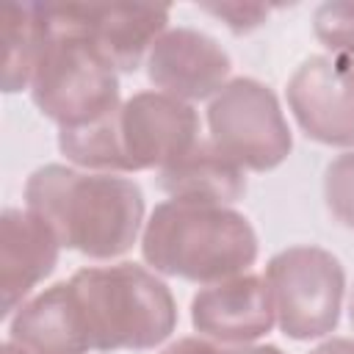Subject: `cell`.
<instances>
[{"label":"cell","instance_id":"cell-1","mask_svg":"<svg viewBox=\"0 0 354 354\" xmlns=\"http://www.w3.org/2000/svg\"><path fill=\"white\" fill-rule=\"evenodd\" d=\"M25 207L36 213L61 246L91 260H113L133 249L144 232V194L111 171L47 163L25 183Z\"/></svg>","mask_w":354,"mask_h":354},{"label":"cell","instance_id":"cell-2","mask_svg":"<svg viewBox=\"0 0 354 354\" xmlns=\"http://www.w3.org/2000/svg\"><path fill=\"white\" fill-rule=\"evenodd\" d=\"M141 254L155 274L213 285L249 271L257 232L232 207L166 199L144 224Z\"/></svg>","mask_w":354,"mask_h":354},{"label":"cell","instance_id":"cell-3","mask_svg":"<svg viewBox=\"0 0 354 354\" xmlns=\"http://www.w3.org/2000/svg\"><path fill=\"white\" fill-rule=\"evenodd\" d=\"M69 288L94 351H147L177 326L171 290L138 263L77 268Z\"/></svg>","mask_w":354,"mask_h":354},{"label":"cell","instance_id":"cell-4","mask_svg":"<svg viewBox=\"0 0 354 354\" xmlns=\"http://www.w3.org/2000/svg\"><path fill=\"white\" fill-rule=\"evenodd\" d=\"M47 36L30 80L33 105L58 127H77L94 122L119 102V77L113 64L75 28L50 17L39 3Z\"/></svg>","mask_w":354,"mask_h":354},{"label":"cell","instance_id":"cell-5","mask_svg":"<svg viewBox=\"0 0 354 354\" xmlns=\"http://www.w3.org/2000/svg\"><path fill=\"white\" fill-rule=\"evenodd\" d=\"M277 326L293 340L329 335L343 310L346 271L321 246H288L277 252L263 274Z\"/></svg>","mask_w":354,"mask_h":354},{"label":"cell","instance_id":"cell-6","mask_svg":"<svg viewBox=\"0 0 354 354\" xmlns=\"http://www.w3.org/2000/svg\"><path fill=\"white\" fill-rule=\"evenodd\" d=\"M207 130V138L243 171H271L293 147L277 94L254 77H235L210 100Z\"/></svg>","mask_w":354,"mask_h":354},{"label":"cell","instance_id":"cell-7","mask_svg":"<svg viewBox=\"0 0 354 354\" xmlns=\"http://www.w3.org/2000/svg\"><path fill=\"white\" fill-rule=\"evenodd\" d=\"M124 174L160 171L183 158L202 136L196 111L163 91H138L116 111Z\"/></svg>","mask_w":354,"mask_h":354},{"label":"cell","instance_id":"cell-8","mask_svg":"<svg viewBox=\"0 0 354 354\" xmlns=\"http://www.w3.org/2000/svg\"><path fill=\"white\" fill-rule=\"evenodd\" d=\"M50 17L83 33L116 72H133L169 30V8L133 3H44Z\"/></svg>","mask_w":354,"mask_h":354},{"label":"cell","instance_id":"cell-9","mask_svg":"<svg viewBox=\"0 0 354 354\" xmlns=\"http://www.w3.org/2000/svg\"><path fill=\"white\" fill-rule=\"evenodd\" d=\"M288 108L301 133L326 147H354V66L310 55L288 80Z\"/></svg>","mask_w":354,"mask_h":354},{"label":"cell","instance_id":"cell-10","mask_svg":"<svg viewBox=\"0 0 354 354\" xmlns=\"http://www.w3.org/2000/svg\"><path fill=\"white\" fill-rule=\"evenodd\" d=\"M232 61L207 33L194 28H169L147 55V77L155 91L183 102L213 100L230 83Z\"/></svg>","mask_w":354,"mask_h":354},{"label":"cell","instance_id":"cell-11","mask_svg":"<svg viewBox=\"0 0 354 354\" xmlns=\"http://www.w3.org/2000/svg\"><path fill=\"white\" fill-rule=\"evenodd\" d=\"M191 324L216 346H252L277 326L266 279L246 271L205 285L191 299Z\"/></svg>","mask_w":354,"mask_h":354},{"label":"cell","instance_id":"cell-12","mask_svg":"<svg viewBox=\"0 0 354 354\" xmlns=\"http://www.w3.org/2000/svg\"><path fill=\"white\" fill-rule=\"evenodd\" d=\"M61 241L28 207H6L0 216V307L14 315L58 263Z\"/></svg>","mask_w":354,"mask_h":354},{"label":"cell","instance_id":"cell-13","mask_svg":"<svg viewBox=\"0 0 354 354\" xmlns=\"http://www.w3.org/2000/svg\"><path fill=\"white\" fill-rule=\"evenodd\" d=\"M8 340L28 354H86L91 351L69 282H55L30 296L8 321Z\"/></svg>","mask_w":354,"mask_h":354},{"label":"cell","instance_id":"cell-14","mask_svg":"<svg viewBox=\"0 0 354 354\" xmlns=\"http://www.w3.org/2000/svg\"><path fill=\"white\" fill-rule=\"evenodd\" d=\"M158 185L177 202L230 207L246 194V171L210 138H199L183 158L158 171Z\"/></svg>","mask_w":354,"mask_h":354},{"label":"cell","instance_id":"cell-15","mask_svg":"<svg viewBox=\"0 0 354 354\" xmlns=\"http://www.w3.org/2000/svg\"><path fill=\"white\" fill-rule=\"evenodd\" d=\"M44 36L39 3H8L3 8V91L30 88Z\"/></svg>","mask_w":354,"mask_h":354},{"label":"cell","instance_id":"cell-16","mask_svg":"<svg viewBox=\"0 0 354 354\" xmlns=\"http://www.w3.org/2000/svg\"><path fill=\"white\" fill-rule=\"evenodd\" d=\"M313 33L332 58L354 66V3H321L313 14Z\"/></svg>","mask_w":354,"mask_h":354},{"label":"cell","instance_id":"cell-17","mask_svg":"<svg viewBox=\"0 0 354 354\" xmlns=\"http://www.w3.org/2000/svg\"><path fill=\"white\" fill-rule=\"evenodd\" d=\"M324 199L332 218L354 230V149L337 155L324 171Z\"/></svg>","mask_w":354,"mask_h":354},{"label":"cell","instance_id":"cell-18","mask_svg":"<svg viewBox=\"0 0 354 354\" xmlns=\"http://www.w3.org/2000/svg\"><path fill=\"white\" fill-rule=\"evenodd\" d=\"M202 11L221 19L232 33H249L260 28L271 14V8L260 3H210V6H202Z\"/></svg>","mask_w":354,"mask_h":354},{"label":"cell","instance_id":"cell-19","mask_svg":"<svg viewBox=\"0 0 354 354\" xmlns=\"http://www.w3.org/2000/svg\"><path fill=\"white\" fill-rule=\"evenodd\" d=\"M160 354H227V351L205 337H180V340L169 343Z\"/></svg>","mask_w":354,"mask_h":354},{"label":"cell","instance_id":"cell-20","mask_svg":"<svg viewBox=\"0 0 354 354\" xmlns=\"http://www.w3.org/2000/svg\"><path fill=\"white\" fill-rule=\"evenodd\" d=\"M310 354H354V340L351 337H329L321 346H315Z\"/></svg>","mask_w":354,"mask_h":354},{"label":"cell","instance_id":"cell-21","mask_svg":"<svg viewBox=\"0 0 354 354\" xmlns=\"http://www.w3.org/2000/svg\"><path fill=\"white\" fill-rule=\"evenodd\" d=\"M227 354H282L277 346H241V348H232Z\"/></svg>","mask_w":354,"mask_h":354},{"label":"cell","instance_id":"cell-22","mask_svg":"<svg viewBox=\"0 0 354 354\" xmlns=\"http://www.w3.org/2000/svg\"><path fill=\"white\" fill-rule=\"evenodd\" d=\"M0 351H3V354H28V351H25V348H22V346H17V343H14V340H6V343H3V348H0Z\"/></svg>","mask_w":354,"mask_h":354},{"label":"cell","instance_id":"cell-23","mask_svg":"<svg viewBox=\"0 0 354 354\" xmlns=\"http://www.w3.org/2000/svg\"><path fill=\"white\" fill-rule=\"evenodd\" d=\"M348 318H351V326H354V290H351V299H348Z\"/></svg>","mask_w":354,"mask_h":354}]
</instances>
